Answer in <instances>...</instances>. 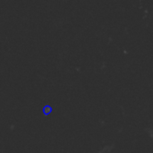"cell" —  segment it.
<instances>
[]
</instances>
